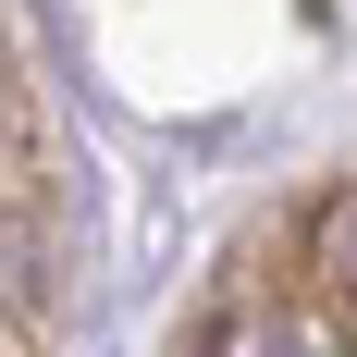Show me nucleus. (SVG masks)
<instances>
[{
	"label": "nucleus",
	"instance_id": "obj_1",
	"mask_svg": "<svg viewBox=\"0 0 357 357\" xmlns=\"http://www.w3.org/2000/svg\"><path fill=\"white\" fill-rule=\"evenodd\" d=\"M62 284H74V173L50 136V99H37L25 25L0 0V357H50Z\"/></svg>",
	"mask_w": 357,
	"mask_h": 357
}]
</instances>
